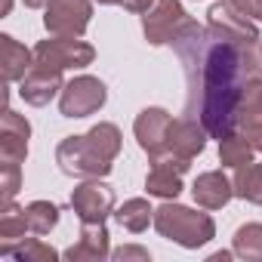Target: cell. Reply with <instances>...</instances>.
Wrapping results in <instances>:
<instances>
[{"label":"cell","mask_w":262,"mask_h":262,"mask_svg":"<svg viewBox=\"0 0 262 262\" xmlns=\"http://www.w3.org/2000/svg\"><path fill=\"white\" fill-rule=\"evenodd\" d=\"M173 47L188 77V114L216 139L237 129L241 93L250 80H262V37L228 40L191 19Z\"/></svg>","instance_id":"6da1fadb"},{"label":"cell","mask_w":262,"mask_h":262,"mask_svg":"<svg viewBox=\"0 0 262 262\" xmlns=\"http://www.w3.org/2000/svg\"><path fill=\"white\" fill-rule=\"evenodd\" d=\"M155 228L161 237H167L185 250H198L216 237V222L210 213H198L176 201H167L155 210Z\"/></svg>","instance_id":"7a4b0ae2"},{"label":"cell","mask_w":262,"mask_h":262,"mask_svg":"<svg viewBox=\"0 0 262 262\" xmlns=\"http://www.w3.org/2000/svg\"><path fill=\"white\" fill-rule=\"evenodd\" d=\"M56 164L65 176H74V179H105L114 167V161L96 145L90 133L62 139L56 148Z\"/></svg>","instance_id":"3957f363"},{"label":"cell","mask_w":262,"mask_h":262,"mask_svg":"<svg viewBox=\"0 0 262 262\" xmlns=\"http://www.w3.org/2000/svg\"><path fill=\"white\" fill-rule=\"evenodd\" d=\"M105 99H108V90H105V83L99 77L77 74L62 86L59 111H62V117H90L105 105Z\"/></svg>","instance_id":"277c9868"},{"label":"cell","mask_w":262,"mask_h":262,"mask_svg":"<svg viewBox=\"0 0 262 262\" xmlns=\"http://www.w3.org/2000/svg\"><path fill=\"white\" fill-rule=\"evenodd\" d=\"M148 161H151V170L145 176V191L151 198L176 201L182 194V173L191 167V161L182 158V155H176V151H170V148L151 155Z\"/></svg>","instance_id":"5b68a950"},{"label":"cell","mask_w":262,"mask_h":262,"mask_svg":"<svg viewBox=\"0 0 262 262\" xmlns=\"http://www.w3.org/2000/svg\"><path fill=\"white\" fill-rule=\"evenodd\" d=\"M188 22H191V16L182 10L179 0H155V7L148 13H142V31L151 47L173 43Z\"/></svg>","instance_id":"8992f818"},{"label":"cell","mask_w":262,"mask_h":262,"mask_svg":"<svg viewBox=\"0 0 262 262\" xmlns=\"http://www.w3.org/2000/svg\"><path fill=\"white\" fill-rule=\"evenodd\" d=\"M96 59V50L86 43V40H77V37H47L34 47V62L40 65H50V68H86L93 65Z\"/></svg>","instance_id":"52a82bcc"},{"label":"cell","mask_w":262,"mask_h":262,"mask_svg":"<svg viewBox=\"0 0 262 262\" xmlns=\"http://www.w3.org/2000/svg\"><path fill=\"white\" fill-rule=\"evenodd\" d=\"M93 19L90 0H50L43 7V25L56 37H80Z\"/></svg>","instance_id":"ba28073f"},{"label":"cell","mask_w":262,"mask_h":262,"mask_svg":"<svg viewBox=\"0 0 262 262\" xmlns=\"http://www.w3.org/2000/svg\"><path fill=\"white\" fill-rule=\"evenodd\" d=\"M71 210L80 222H105L114 213V188H108L102 179H86L71 191Z\"/></svg>","instance_id":"9c48e42d"},{"label":"cell","mask_w":262,"mask_h":262,"mask_svg":"<svg viewBox=\"0 0 262 262\" xmlns=\"http://www.w3.org/2000/svg\"><path fill=\"white\" fill-rule=\"evenodd\" d=\"M170 123H173V117H170V111H167V108H161V105L142 108V111L136 114V120H133V133H136L139 148H142L148 158L167 148Z\"/></svg>","instance_id":"30bf717a"},{"label":"cell","mask_w":262,"mask_h":262,"mask_svg":"<svg viewBox=\"0 0 262 262\" xmlns=\"http://www.w3.org/2000/svg\"><path fill=\"white\" fill-rule=\"evenodd\" d=\"M62 86H65V80H62V71H59V68H50V65L34 62L31 71L19 80V96H22L28 105L43 108V105H50V102L62 93Z\"/></svg>","instance_id":"8fae6325"},{"label":"cell","mask_w":262,"mask_h":262,"mask_svg":"<svg viewBox=\"0 0 262 262\" xmlns=\"http://www.w3.org/2000/svg\"><path fill=\"white\" fill-rule=\"evenodd\" d=\"M28 139H31V123L13 108H7L0 117V164H25Z\"/></svg>","instance_id":"7c38bea8"},{"label":"cell","mask_w":262,"mask_h":262,"mask_svg":"<svg viewBox=\"0 0 262 262\" xmlns=\"http://www.w3.org/2000/svg\"><path fill=\"white\" fill-rule=\"evenodd\" d=\"M207 28L228 37V40H250V37H259V28L250 16H244L231 0H219V4L210 7L207 13Z\"/></svg>","instance_id":"4fadbf2b"},{"label":"cell","mask_w":262,"mask_h":262,"mask_svg":"<svg viewBox=\"0 0 262 262\" xmlns=\"http://www.w3.org/2000/svg\"><path fill=\"white\" fill-rule=\"evenodd\" d=\"M207 126L198 120V117H179V120H173L170 123V136H167V148L170 151H176V155H182V158H188V161H194L204 148H207Z\"/></svg>","instance_id":"5bb4252c"},{"label":"cell","mask_w":262,"mask_h":262,"mask_svg":"<svg viewBox=\"0 0 262 262\" xmlns=\"http://www.w3.org/2000/svg\"><path fill=\"white\" fill-rule=\"evenodd\" d=\"M62 256L71 259V262H102V259H108L111 256V244H108L105 222H83L77 244H71Z\"/></svg>","instance_id":"9a60e30c"},{"label":"cell","mask_w":262,"mask_h":262,"mask_svg":"<svg viewBox=\"0 0 262 262\" xmlns=\"http://www.w3.org/2000/svg\"><path fill=\"white\" fill-rule=\"evenodd\" d=\"M191 194H194L198 207H204V210H222L234 198V185H231V179L222 170H207V173H201L194 179Z\"/></svg>","instance_id":"2e32d148"},{"label":"cell","mask_w":262,"mask_h":262,"mask_svg":"<svg viewBox=\"0 0 262 262\" xmlns=\"http://www.w3.org/2000/svg\"><path fill=\"white\" fill-rule=\"evenodd\" d=\"M34 65V50L19 43L13 34H0V68H4V80L16 83L22 80Z\"/></svg>","instance_id":"e0dca14e"},{"label":"cell","mask_w":262,"mask_h":262,"mask_svg":"<svg viewBox=\"0 0 262 262\" xmlns=\"http://www.w3.org/2000/svg\"><path fill=\"white\" fill-rule=\"evenodd\" d=\"M25 231H31L25 207H19L13 201H4V210H0V253L10 256L13 247L19 241H25Z\"/></svg>","instance_id":"ac0fdd59"},{"label":"cell","mask_w":262,"mask_h":262,"mask_svg":"<svg viewBox=\"0 0 262 262\" xmlns=\"http://www.w3.org/2000/svg\"><path fill=\"white\" fill-rule=\"evenodd\" d=\"M114 219L120 222V228L133 231V234H142V231L155 222V207H151L145 198H129V201H123V204L114 210Z\"/></svg>","instance_id":"d6986e66"},{"label":"cell","mask_w":262,"mask_h":262,"mask_svg":"<svg viewBox=\"0 0 262 262\" xmlns=\"http://www.w3.org/2000/svg\"><path fill=\"white\" fill-rule=\"evenodd\" d=\"M231 185H234V198H241V201H247V204L262 207V164L250 161V164L237 167V170H234Z\"/></svg>","instance_id":"ffe728a7"},{"label":"cell","mask_w":262,"mask_h":262,"mask_svg":"<svg viewBox=\"0 0 262 262\" xmlns=\"http://www.w3.org/2000/svg\"><path fill=\"white\" fill-rule=\"evenodd\" d=\"M250 161H253V145L247 142V136L241 129H231V133H225L219 139V164L222 167L237 170V167H244Z\"/></svg>","instance_id":"44dd1931"},{"label":"cell","mask_w":262,"mask_h":262,"mask_svg":"<svg viewBox=\"0 0 262 262\" xmlns=\"http://www.w3.org/2000/svg\"><path fill=\"white\" fill-rule=\"evenodd\" d=\"M231 250H234V256H241L247 262H262V222L241 225L231 237Z\"/></svg>","instance_id":"7402d4cb"},{"label":"cell","mask_w":262,"mask_h":262,"mask_svg":"<svg viewBox=\"0 0 262 262\" xmlns=\"http://www.w3.org/2000/svg\"><path fill=\"white\" fill-rule=\"evenodd\" d=\"M25 213H28V228L34 234H50L59 225V207L53 201H31Z\"/></svg>","instance_id":"603a6c76"},{"label":"cell","mask_w":262,"mask_h":262,"mask_svg":"<svg viewBox=\"0 0 262 262\" xmlns=\"http://www.w3.org/2000/svg\"><path fill=\"white\" fill-rule=\"evenodd\" d=\"M19 262H56L59 259V250H53L50 244H43L40 237H25L13 247V253Z\"/></svg>","instance_id":"cb8c5ba5"},{"label":"cell","mask_w":262,"mask_h":262,"mask_svg":"<svg viewBox=\"0 0 262 262\" xmlns=\"http://www.w3.org/2000/svg\"><path fill=\"white\" fill-rule=\"evenodd\" d=\"M22 188V164H0V198L13 201Z\"/></svg>","instance_id":"d4e9b609"},{"label":"cell","mask_w":262,"mask_h":262,"mask_svg":"<svg viewBox=\"0 0 262 262\" xmlns=\"http://www.w3.org/2000/svg\"><path fill=\"white\" fill-rule=\"evenodd\" d=\"M237 129L247 136V142L253 145V151L262 155V114H259V117H244V120L237 123Z\"/></svg>","instance_id":"484cf974"},{"label":"cell","mask_w":262,"mask_h":262,"mask_svg":"<svg viewBox=\"0 0 262 262\" xmlns=\"http://www.w3.org/2000/svg\"><path fill=\"white\" fill-rule=\"evenodd\" d=\"M111 259H117V262H129V259H139V262H148V259H151V253H148L145 247H133V244H123V247L111 250Z\"/></svg>","instance_id":"4316f807"},{"label":"cell","mask_w":262,"mask_h":262,"mask_svg":"<svg viewBox=\"0 0 262 262\" xmlns=\"http://www.w3.org/2000/svg\"><path fill=\"white\" fill-rule=\"evenodd\" d=\"M231 4H234L244 16H250L253 22H256V19H262V0H231Z\"/></svg>","instance_id":"83f0119b"},{"label":"cell","mask_w":262,"mask_h":262,"mask_svg":"<svg viewBox=\"0 0 262 262\" xmlns=\"http://www.w3.org/2000/svg\"><path fill=\"white\" fill-rule=\"evenodd\" d=\"M155 7V0H123V10L129 13H148Z\"/></svg>","instance_id":"f1b7e54d"},{"label":"cell","mask_w":262,"mask_h":262,"mask_svg":"<svg viewBox=\"0 0 262 262\" xmlns=\"http://www.w3.org/2000/svg\"><path fill=\"white\" fill-rule=\"evenodd\" d=\"M231 256H234V250H231V253H228V250H219V253H213V256H210V262H228Z\"/></svg>","instance_id":"f546056e"},{"label":"cell","mask_w":262,"mask_h":262,"mask_svg":"<svg viewBox=\"0 0 262 262\" xmlns=\"http://www.w3.org/2000/svg\"><path fill=\"white\" fill-rule=\"evenodd\" d=\"M22 4L28 7V10H40V7H47L50 0H22Z\"/></svg>","instance_id":"4dcf8cb0"},{"label":"cell","mask_w":262,"mask_h":262,"mask_svg":"<svg viewBox=\"0 0 262 262\" xmlns=\"http://www.w3.org/2000/svg\"><path fill=\"white\" fill-rule=\"evenodd\" d=\"M96 4H102V7H114V4H123V0H96Z\"/></svg>","instance_id":"1f68e13d"},{"label":"cell","mask_w":262,"mask_h":262,"mask_svg":"<svg viewBox=\"0 0 262 262\" xmlns=\"http://www.w3.org/2000/svg\"><path fill=\"white\" fill-rule=\"evenodd\" d=\"M10 10H13V0H4V16H10Z\"/></svg>","instance_id":"d6a6232c"}]
</instances>
